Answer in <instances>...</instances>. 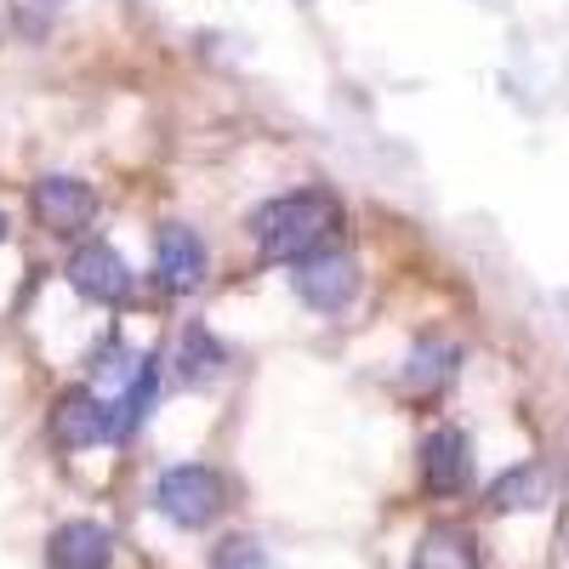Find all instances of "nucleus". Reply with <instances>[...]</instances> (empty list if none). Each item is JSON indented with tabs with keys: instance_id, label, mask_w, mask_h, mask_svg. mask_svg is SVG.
Here are the masks:
<instances>
[{
	"instance_id": "2eb2a0df",
	"label": "nucleus",
	"mask_w": 569,
	"mask_h": 569,
	"mask_svg": "<svg viewBox=\"0 0 569 569\" xmlns=\"http://www.w3.org/2000/svg\"><path fill=\"white\" fill-rule=\"evenodd\" d=\"M0 240H7V217H0Z\"/></svg>"
},
{
	"instance_id": "9b49d317",
	"label": "nucleus",
	"mask_w": 569,
	"mask_h": 569,
	"mask_svg": "<svg viewBox=\"0 0 569 569\" xmlns=\"http://www.w3.org/2000/svg\"><path fill=\"white\" fill-rule=\"evenodd\" d=\"M541 501H547V467H541V461H525V467H512V472H501V479L490 485V507H496V512L541 507Z\"/></svg>"
},
{
	"instance_id": "f03ea898",
	"label": "nucleus",
	"mask_w": 569,
	"mask_h": 569,
	"mask_svg": "<svg viewBox=\"0 0 569 569\" xmlns=\"http://www.w3.org/2000/svg\"><path fill=\"white\" fill-rule=\"evenodd\" d=\"M154 507L171 518V525L200 530L222 507V479L211 467H171V472H160V485H154Z\"/></svg>"
},
{
	"instance_id": "7ed1b4c3",
	"label": "nucleus",
	"mask_w": 569,
	"mask_h": 569,
	"mask_svg": "<svg viewBox=\"0 0 569 569\" xmlns=\"http://www.w3.org/2000/svg\"><path fill=\"white\" fill-rule=\"evenodd\" d=\"M297 291L319 308V313H342L359 297V268L342 251H319L308 262H297Z\"/></svg>"
},
{
	"instance_id": "20e7f679",
	"label": "nucleus",
	"mask_w": 569,
	"mask_h": 569,
	"mask_svg": "<svg viewBox=\"0 0 569 569\" xmlns=\"http://www.w3.org/2000/svg\"><path fill=\"white\" fill-rule=\"evenodd\" d=\"M34 217L52 233H80L98 217V194L80 177H40L34 182Z\"/></svg>"
},
{
	"instance_id": "1a4fd4ad",
	"label": "nucleus",
	"mask_w": 569,
	"mask_h": 569,
	"mask_svg": "<svg viewBox=\"0 0 569 569\" xmlns=\"http://www.w3.org/2000/svg\"><path fill=\"white\" fill-rule=\"evenodd\" d=\"M421 472H427L433 490H461V479H467V439L456 433V427H439V433L421 445Z\"/></svg>"
},
{
	"instance_id": "9d476101",
	"label": "nucleus",
	"mask_w": 569,
	"mask_h": 569,
	"mask_svg": "<svg viewBox=\"0 0 569 569\" xmlns=\"http://www.w3.org/2000/svg\"><path fill=\"white\" fill-rule=\"evenodd\" d=\"M416 569H485V563H479V547H472L467 530L439 525V530H427V536H421V547H416Z\"/></svg>"
},
{
	"instance_id": "423d86ee",
	"label": "nucleus",
	"mask_w": 569,
	"mask_h": 569,
	"mask_svg": "<svg viewBox=\"0 0 569 569\" xmlns=\"http://www.w3.org/2000/svg\"><path fill=\"white\" fill-rule=\"evenodd\" d=\"M109 530L91 525V518H69L63 530H52V541H46V563L52 569H109Z\"/></svg>"
},
{
	"instance_id": "39448f33",
	"label": "nucleus",
	"mask_w": 569,
	"mask_h": 569,
	"mask_svg": "<svg viewBox=\"0 0 569 569\" xmlns=\"http://www.w3.org/2000/svg\"><path fill=\"white\" fill-rule=\"evenodd\" d=\"M154 273L166 291H194L200 273H206V246H200V233L194 228H182V222H166L154 233Z\"/></svg>"
},
{
	"instance_id": "4468645a",
	"label": "nucleus",
	"mask_w": 569,
	"mask_h": 569,
	"mask_svg": "<svg viewBox=\"0 0 569 569\" xmlns=\"http://www.w3.org/2000/svg\"><path fill=\"white\" fill-rule=\"evenodd\" d=\"M211 569H268V558H262V547H257V541L233 536V541H222V547H217Z\"/></svg>"
},
{
	"instance_id": "0eeeda50",
	"label": "nucleus",
	"mask_w": 569,
	"mask_h": 569,
	"mask_svg": "<svg viewBox=\"0 0 569 569\" xmlns=\"http://www.w3.org/2000/svg\"><path fill=\"white\" fill-rule=\"evenodd\" d=\"M69 279H74V291L91 297V302H120L131 291V273H126L114 246H80L74 262H69Z\"/></svg>"
},
{
	"instance_id": "6e6552de",
	"label": "nucleus",
	"mask_w": 569,
	"mask_h": 569,
	"mask_svg": "<svg viewBox=\"0 0 569 569\" xmlns=\"http://www.w3.org/2000/svg\"><path fill=\"white\" fill-rule=\"evenodd\" d=\"M114 433H120L114 410H103L86 388H74V393H63V399H58V439H63L69 450H86V445L114 439Z\"/></svg>"
},
{
	"instance_id": "f8f14e48",
	"label": "nucleus",
	"mask_w": 569,
	"mask_h": 569,
	"mask_svg": "<svg viewBox=\"0 0 569 569\" xmlns=\"http://www.w3.org/2000/svg\"><path fill=\"white\" fill-rule=\"evenodd\" d=\"M177 365H182L188 382H206V376H217V365H222V348L194 325V330H182V353H177Z\"/></svg>"
},
{
	"instance_id": "f257e3e1",
	"label": "nucleus",
	"mask_w": 569,
	"mask_h": 569,
	"mask_svg": "<svg viewBox=\"0 0 569 569\" xmlns=\"http://www.w3.org/2000/svg\"><path fill=\"white\" fill-rule=\"evenodd\" d=\"M342 228V206L325 194V188H302V194H279L251 217V233L262 257L273 262H308L319 257V246Z\"/></svg>"
},
{
	"instance_id": "ddd939ff",
	"label": "nucleus",
	"mask_w": 569,
	"mask_h": 569,
	"mask_svg": "<svg viewBox=\"0 0 569 569\" xmlns=\"http://www.w3.org/2000/svg\"><path fill=\"white\" fill-rule=\"evenodd\" d=\"M450 359H456V348H445V342H421L416 359H410V382H445V376H450Z\"/></svg>"
}]
</instances>
